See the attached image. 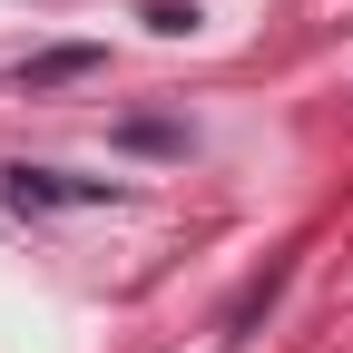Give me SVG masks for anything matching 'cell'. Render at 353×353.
Returning a JSON list of instances; mask_svg holds the SVG:
<instances>
[{
    "label": "cell",
    "mask_w": 353,
    "mask_h": 353,
    "mask_svg": "<svg viewBox=\"0 0 353 353\" xmlns=\"http://www.w3.org/2000/svg\"><path fill=\"white\" fill-rule=\"evenodd\" d=\"M0 196L10 206H108V176H59V167H0Z\"/></svg>",
    "instance_id": "cell-1"
},
{
    "label": "cell",
    "mask_w": 353,
    "mask_h": 353,
    "mask_svg": "<svg viewBox=\"0 0 353 353\" xmlns=\"http://www.w3.org/2000/svg\"><path fill=\"white\" fill-rule=\"evenodd\" d=\"M88 69H99V50L69 39V50H30V59L10 69V88H30V99H39V88H69V79H88Z\"/></svg>",
    "instance_id": "cell-2"
},
{
    "label": "cell",
    "mask_w": 353,
    "mask_h": 353,
    "mask_svg": "<svg viewBox=\"0 0 353 353\" xmlns=\"http://www.w3.org/2000/svg\"><path fill=\"white\" fill-rule=\"evenodd\" d=\"M148 30H157V39H187V30H196V10H187V0H157Z\"/></svg>",
    "instance_id": "cell-3"
}]
</instances>
